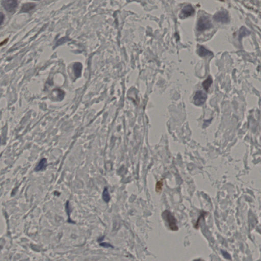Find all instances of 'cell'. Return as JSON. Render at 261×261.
Here are the masks:
<instances>
[{
	"label": "cell",
	"mask_w": 261,
	"mask_h": 261,
	"mask_svg": "<svg viewBox=\"0 0 261 261\" xmlns=\"http://www.w3.org/2000/svg\"><path fill=\"white\" fill-rule=\"evenodd\" d=\"M162 217L166 221L169 228L173 231H177L178 228L177 221L174 216L169 210H165L162 214Z\"/></svg>",
	"instance_id": "obj_1"
},
{
	"label": "cell",
	"mask_w": 261,
	"mask_h": 261,
	"mask_svg": "<svg viewBox=\"0 0 261 261\" xmlns=\"http://www.w3.org/2000/svg\"><path fill=\"white\" fill-rule=\"evenodd\" d=\"M212 24L209 17L206 16H203L200 17L197 24V30L198 31H204L211 28Z\"/></svg>",
	"instance_id": "obj_2"
},
{
	"label": "cell",
	"mask_w": 261,
	"mask_h": 261,
	"mask_svg": "<svg viewBox=\"0 0 261 261\" xmlns=\"http://www.w3.org/2000/svg\"><path fill=\"white\" fill-rule=\"evenodd\" d=\"M2 4L4 8L9 12H13L17 8V0H2Z\"/></svg>",
	"instance_id": "obj_3"
},
{
	"label": "cell",
	"mask_w": 261,
	"mask_h": 261,
	"mask_svg": "<svg viewBox=\"0 0 261 261\" xmlns=\"http://www.w3.org/2000/svg\"><path fill=\"white\" fill-rule=\"evenodd\" d=\"M207 96L203 91H197L195 93V96H194V103L195 105L197 106H200L204 104L206 101Z\"/></svg>",
	"instance_id": "obj_4"
},
{
	"label": "cell",
	"mask_w": 261,
	"mask_h": 261,
	"mask_svg": "<svg viewBox=\"0 0 261 261\" xmlns=\"http://www.w3.org/2000/svg\"><path fill=\"white\" fill-rule=\"evenodd\" d=\"M214 19L218 22L227 23L229 21L228 13L225 11H219L215 14Z\"/></svg>",
	"instance_id": "obj_5"
},
{
	"label": "cell",
	"mask_w": 261,
	"mask_h": 261,
	"mask_svg": "<svg viewBox=\"0 0 261 261\" xmlns=\"http://www.w3.org/2000/svg\"><path fill=\"white\" fill-rule=\"evenodd\" d=\"M194 13V10L192 6L188 5L184 7L181 11V14L183 17H187L192 16Z\"/></svg>",
	"instance_id": "obj_6"
},
{
	"label": "cell",
	"mask_w": 261,
	"mask_h": 261,
	"mask_svg": "<svg viewBox=\"0 0 261 261\" xmlns=\"http://www.w3.org/2000/svg\"><path fill=\"white\" fill-rule=\"evenodd\" d=\"M36 6L35 4L33 3H27L24 4V5H23L22 8H21L20 12L21 13H27L31 11L33 9H34L35 7Z\"/></svg>",
	"instance_id": "obj_7"
},
{
	"label": "cell",
	"mask_w": 261,
	"mask_h": 261,
	"mask_svg": "<svg viewBox=\"0 0 261 261\" xmlns=\"http://www.w3.org/2000/svg\"><path fill=\"white\" fill-rule=\"evenodd\" d=\"M47 166V160L45 158H43V159H41V160L40 161L38 165L36 166L35 169V170L36 172L42 171V170L45 169Z\"/></svg>",
	"instance_id": "obj_8"
},
{
	"label": "cell",
	"mask_w": 261,
	"mask_h": 261,
	"mask_svg": "<svg viewBox=\"0 0 261 261\" xmlns=\"http://www.w3.org/2000/svg\"><path fill=\"white\" fill-rule=\"evenodd\" d=\"M197 53H198V55H200V57H206L207 56H210V55H212V52H210V50L206 49L203 46H200L198 48Z\"/></svg>",
	"instance_id": "obj_9"
},
{
	"label": "cell",
	"mask_w": 261,
	"mask_h": 261,
	"mask_svg": "<svg viewBox=\"0 0 261 261\" xmlns=\"http://www.w3.org/2000/svg\"><path fill=\"white\" fill-rule=\"evenodd\" d=\"M74 72L75 75L77 77H79L81 74L82 69V65L80 63H76L74 65Z\"/></svg>",
	"instance_id": "obj_10"
},
{
	"label": "cell",
	"mask_w": 261,
	"mask_h": 261,
	"mask_svg": "<svg viewBox=\"0 0 261 261\" xmlns=\"http://www.w3.org/2000/svg\"><path fill=\"white\" fill-rule=\"evenodd\" d=\"M212 79L211 78V77H209L206 80L203 82L202 85H203V87L204 88V89L207 91L208 89L210 88V87L211 86V84H212Z\"/></svg>",
	"instance_id": "obj_11"
},
{
	"label": "cell",
	"mask_w": 261,
	"mask_h": 261,
	"mask_svg": "<svg viewBox=\"0 0 261 261\" xmlns=\"http://www.w3.org/2000/svg\"><path fill=\"white\" fill-rule=\"evenodd\" d=\"M103 199L104 201H105L106 203H108L109 201H110V194L109 193L108 190L107 188H105L104 189L103 192L102 194Z\"/></svg>",
	"instance_id": "obj_12"
},
{
	"label": "cell",
	"mask_w": 261,
	"mask_h": 261,
	"mask_svg": "<svg viewBox=\"0 0 261 261\" xmlns=\"http://www.w3.org/2000/svg\"><path fill=\"white\" fill-rule=\"evenodd\" d=\"M163 187V181L162 179H161L156 183V191L158 193L161 192Z\"/></svg>",
	"instance_id": "obj_13"
},
{
	"label": "cell",
	"mask_w": 261,
	"mask_h": 261,
	"mask_svg": "<svg viewBox=\"0 0 261 261\" xmlns=\"http://www.w3.org/2000/svg\"><path fill=\"white\" fill-rule=\"evenodd\" d=\"M222 253L223 256H224L225 258H227L228 259H231V256L228 252H224V251H222Z\"/></svg>",
	"instance_id": "obj_14"
},
{
	"label": "cell",
	"mask_w": 261,
	"mask_h": 261,
	"mask_svg": "<svg viewBox=\"0 0 261 261\" xmlns=\"http://www.w3.org/2000/svg\"><path fill=\"white\" fill-rule=\"evenodd\" d=\"M101 246H104V247H112L111 245L109 244H107V243H101Z\"/></svg>",
	"instance_id": "obj_15"
},
{
	"label": "cell",
	"mask_w": 261,
	"mask_h": 261,
	"mask_svg": "<svg viewBox=\"0 0 261 261\" xmlns=\"http://www.w3.org/2000/svg\"><path fill=\"white\" fill-rule=\"evenodd\" d=\"M7 40H7H7H4L3 42H2V43H1V46H2L3 44H6V43L7 42Z\"/></svg>",
	"instance_id": "obj_16"
},
{
	"label": "cell",
	"mask_w": 261,
	"mask_h": 261,
	"mask_svg": "<svg viewBox=\"0 0 261 261\" xmlns=\"http://www.w3.org/2000/svg\"><path fill=\"white\" fill-rule=\"evenodd\" d=\"M35 1H36V0H35ZM38 1H39V0H38Z\"/></svg>",
	"instance_id": "obj_17"
}]
</instances>
